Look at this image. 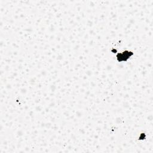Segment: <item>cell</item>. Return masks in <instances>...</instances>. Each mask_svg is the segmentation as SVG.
Wrapping results in <instances>:
<instances>
[{
  "label": "cell",
  "instance_id": "1",
  "mask_svg": "<svg viewBox=\"0 0 153 153\" xmlns=\"http://www.w3.org/2000/svg\"><path fill=\"white\" fill-rule=\"evenodd\" d=\"M132 55H133L132 52L125 51L123 53H119L117 55V59L119 62L121 61H126L128 59H129Z\"/></svg>",
  "mask_w": 153,
  "mask_h": 153
}]
</instances>
